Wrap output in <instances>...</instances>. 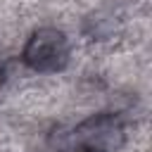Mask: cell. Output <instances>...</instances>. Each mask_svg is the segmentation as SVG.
<instances>
[{
	"label": "cell",
	"instance_id": "obj_3",
	"mask_svg": "<svg viewBox=\"0 0 152 152\" xmlns=\"http://www.w3.org/2000/svg\"><path fill=\"white\" fill-rule=\"evenodd\" d=\"M0 81H2V69H0Z\"/></svg>",
	"mask_w": 152,
	"mask_h": 152
},
{
	"label": "cell",
	"instance_id": "obj_1",
	"mask_svg": "<svg viewBox=\"0 0 152 152\" xmlns=\"http://www.w3.org/2000/svg\"><path fill=\"white\" fill-rule=\"evenodd\" d=\"M21 57L26 66H31L33 71H40V74L59 71L69 59V40L59 28L43 26L31 33Z\"/></svg>",
	"mask_w": 152,
	"mask_h": 152
},
{
	"label": "cell",
	"instance_id": "obj_2",
	"mask_svg": "<svg viewBox=\"0 0 152 152\" xmlns=\"http://www.w3.org/2000/svg\"><path fill=\"white\" fill-rule=\"evenodd\" d=\"M71 142L83 152H114L124 145V126L116 116L100 114L83 121L71 133Z\"/></svg>",
	"mask_w": 152,
	"mask_h": 152
}]
</instances>
